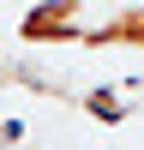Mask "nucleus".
<instances>
[{
	"instance_id": "obj_3",
	"label": "nucleus",
	"mask_w": 144,
	"mask_h": 150,
	"mask_svg": "<svg viewBox=\"0 0 144 150\" xmlns=\"http://www.w3.org/2000/svg\"><path fill=\"white\" fill-rule=\"evenodd\" d=\"M84 108H90L96 120H126V96H114V90H90Z\"/></svg>"
},
{
	"instance_id": "obj_1",
	"label": "nucleus",
	"mask_w": 144,
	"mask_h": 150,
	"mask_svg": "<svg viewBox=\"0 0 144 150\" xmlns=\"http://www.w3.org/2000/svg\"><path fill=\"white\" fill-rule=\"evenodd\" d=\"M24 42H84V0H36L18 18Z\"/></svg>"
},
{
	"instance_id": "obj_2",
	"label": "nucleus",
	"mask_w": 144,
	"mask_h": 150,
	"mask_svg": "<svg viewBox=\"0 0 144 150\" xmlns=\"http://www.w3.org/2000/svg\"><path fill=\"white\" fill-rule=\"evenodd\" d=\"M84 48H144V6H120L84 30Z\"/></svg>"
}]
</instances>
